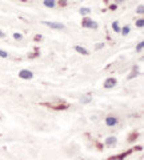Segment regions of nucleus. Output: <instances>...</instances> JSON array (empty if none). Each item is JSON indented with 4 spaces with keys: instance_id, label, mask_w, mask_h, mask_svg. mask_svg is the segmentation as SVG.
<instances>
[{
    "instance_id": "5",
    "label": "nucleus",
    "mask_w": 144,
    "mask_h": 160,
    "mask_svg": "<svg viewBox=\"0 0 144 160\" xmlns=\"http://www.w3.org/2000/svg\"><path fill=\"white\" fill-rule=\"evenodd\" d=\"M106 124H107V126H110V127L115 126V124H116V118H112V116L107 118L106 119Z\"/></svg>"
},
{
    "instance_id": "10",
    "label": "nucleus",
    "mask_w": 144,
    "mask_h": 160,
    "mask_svg": "<svg viewBox=\"0 0 144 160\" xmlns=\"http://www.w3.org/2000/svg\"><path fill=\"white\" fill-rule=\"evenodd\" d=\"M139 75V71H137V67H133V71H132V73L128 76V79H133V78H136Z\"/></svg>"
},
{
    "instance_id": "7",
    "label": "nucleus",
    "mask_w": 144,
    "mask_h": 160,
    "mask_svg": "<svg viewBox=\"0 0 144 160\" xmlns=\"http://www.w3.org/2000/svg\"><path fill=\"white\" fill-rule=\"evenodd\" d=\"M44 6L48 7V8L55 7V0H44Z\"/></svg>"
},
{
    "instance_id": "2",
    "label": "nucleus",
    "mask_w": 144,
    "mask_h": 160,
    "mask_svg": "<svg viewBox=\"0 0 144 160\" xmlns=\"http://www.w3.org/2000/svg\"><path fill=\"white\" fill-rule=\"evenodd\" d=\"M83 27L84 28H97V23L91 19H84L83 20Z\"/></svg>"
},
{
    "instance_id": "8",
    "label": "nucleus",
    "mask_w": 144,
    "mask_h": 160,
    "mask_svg": "<svg viewBox=\"0 0 144 160\" xmlns=\"http://www.w3.org/2000/svg\"><path fill=\"white\" fill-rule=\"evenodd\" d=\"M75 49H76L79 53H82V55H88V51H87V49H86V48H83V47H80V46H76Z\"/></svg>"
},
{
    "instance_id": "13",
    "label": "nucleus",
    "mask_w": 144,
    "mask_h": 160,
    "mask_svg": "<svg viewBox=\"0 0 144 160\" xmlns=\"http://www.w3.org/2000/svg\"><path fill=\"white\" fill-rule=\"evenodd\" d=\"M136 27H139V28H143L144 27V20L143 19L137 20V22H136Z\"/></svg>"
},
{
    "instance_id": "11",
    "label": "nucleus",
    "mask_w": 144,
    "mask_h": 160,
    "mask_svg": "<svg viewBox=\"0 0 144 160\" xmlns=\"http://www.w3.org/2000/svg\"><path fill=\"white\" fill-rule=\"evenodd\" d=\"M89 12H91V9L87 8V7H82V8H80V13H82V15H87V13H89Z\"/></svg>"
},
{
    "instance_id": "17",
    "label": "nucleus",
    "mask_w": 144,
    "mask_h": 160,
    "mask_svg": "<svg viewBox=\"0 0 144 160\" xmlns=\"http://www.w3.org/2000/svg\"><path fill=\"white\" fill-rule=\"evenodd\" d=\"M0 56H2V58H7L8 53L6 51H3V49H0Z\"/></svg>"
},
{
    "instance_id": "12",
    "label": "nucleus",
    "mask_w": 144,
    "mask_h": 160,
    "mask_svg": "<svg viewBox=\"0 0 144 160\" xmlns=\"http://www.w3.org/2000/svg\"><path fill=\"white\" fill-rule=\"evenodd\" d=\"M112 28H113V31H115V32H120V27H119L117 22H115V23L112 24Z\"/></svg>"
},
{
    "instance_id": "20",
    "label": "nucleus",
    "mask_w": 144,
    "mask_h": 160,
    "mask_svg": "<svg viewBox=\"0 0 144 160\" xmlns=\"http://www.w3.org/2000/svg\"><path fill=\"white\" fill-rule=\"evenodd\" d=\"M116 2H117V3H123V2H124V0H116Z\"/></svg>"
},
{
    "instance_id": "18",
    "label": "nucleus",
    "mask_w": 144,
    "mask_h": 160,
    "mask_svg": "<svg viewBox=\"0 0 144 160\" xmlns=\"http://www.w3.org/2000/svg\"><path fill=\"white\" fill-rule=\"evenodd\" d=\"M13 38L16 39V40H22V35H19V33H15V35H13Z\"/></svg>"
},
{
    "instance_id": "4",
    "label": "nucleus",
    "mask_w": 144,
    "mask_h": 160,
    "mask_svg": "<svg viewBox=\"0 0 144 160\" xmlns=\"http://www.w3.org/2000/svg\"><path fill=\"white\" fill-rule=\"evenodd\" d=\"M113 86H116V79H113V78H110L104 82V87L106 88H112Z\"/></svg>"
},
{
    "instance_id": "9",
    "label": "nucleus",
    "mask_w": 144,
    "mask_h": 160,
    "mask_svg": "<svg viewBox=\"0 0 144 160\" xmlns=\"http://www.w3.org/2000/svg\"><path fill=\"white\" fill-rule=\"evenodd\" d=\"M116 143V138L115 136H111V138H108L107 140H106V144L107 146H112V144H115Z\"/></svg>"
},
{
    "instance_id": "19",
    "label": "nucleus",
    "mask_w": 144,
    "mask_h": 160,
    "mask_svg": "<svg viewBox=\"0 0 144 160\" xmlns=\"http://www.w3.org/2000/svg\"><path fill=\"white\" fill-rule=\"evenodd\" d=\"M0 38H4V33H3L2 31H0Z\"/></svg>"
},
{
    "instance_id": "15",
    "label": "nucleus",
    "mask_w": 144,
    "mask_h": 160,
    "mask_svg": "<svg viewBox=\"0 0 144 160\" xmlns=\"http://www.w3.org/2000/svg\"><path fill=\"white\" fill-rule=\"evenodd\" d=\"M143 47H144V43L142 42V43H140V44H139V46L136 47V51H137V52H140V51H143Z\"/></svg>"
},
{
    "instance_id": "16",
    "label": "nucleus",
    "mask_w": 144,
    "mask_h": 160,
    "mask_svg": "<svg viewBox=\"0 0 144 160\" xmlns=\"http://www.w3.org/2000/svg\"><path fill=\"white\" fill-rule=\"evenodd\" d=\"M143 9H144V7H143V6H139V7L136 8V12H137V13H140V15H142V13L144 12V11H143Z\"/></svg>"
},
{
    "instance_id": "6",
    "label": "nucleus",
    "mask_w": 144,
    "mask_h": 160,
    "mask_svg": "<svg viewBox=\"0 0 144 160\" xmlns=\"http://www.w3.org/2000/svg\"><path fill=\"white\" fill-rule=\"evenodd\" d=\"M92 100V98L89 96V95H86V96H83V98H80V103H83V104H87V103H89Z\"/></svg>"
},
{
    "instance_id": "1",
    "label": "nucleus",
    "mask_w": 144,
    "mask_h": 160,
    "mask_svg": "<svg viewBox=\"0 0 144 160\" xmlns=\"http://www.w3.org/2000/svg\"><path fill=\"white\" fill-rule=\"evenodd\" d=\"M43 24H46V26L51 27V28H55V29H64L66 26L62 23H56V22H42Z\"/></svg>"
},
{
    "instance_id": "3",
    "label": "nucleus",
    "mask_w": 144,
    "mask_h": 160,
    "mask_svg": "<svg viewBox=\"0 0 144 160\" xmlns=\"http://www.w3.org/2000/svg\"><path fill=\"white\" fill-rule=\"evenodd\" d=\"M19 76H20L22 79H32L33 73L31 71H28V69H22V71L19 72Z\"/></svg>"
},
{
    "instance_id": "14",
    "label": "nucleus",
    "mask_w": 144,
    "mask_h": 160,
    "mask_svg": "<svg viewBox=\"0 0 144 160\" xmlns=\"http://www.w3.org/2000/svg\"><path fill=\"white\" fill-rule=\"evenodd\" d=\"M122 33H123V35H128V33H130V27H124V28L122 29Z\"/></svg>"
}]
</instances>
